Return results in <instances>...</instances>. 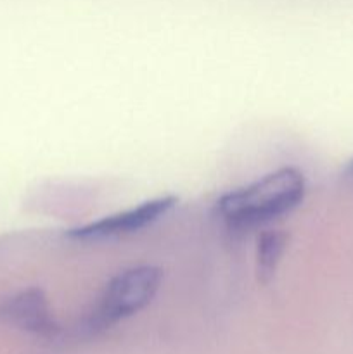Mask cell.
<instances>
[{"label":"cell","instance_id":"4","mask_svg":"<svg viewBox=\"0 0 353 354\" xmlns=\"http://www.w3.org/2000/svg\"><path fill=\"white\" fill-rule=\"evenodd\" d=\"M2 317L14 327L40 337L54 339L61 332L40 289H28L10 297L2 306Z\"/></svg>","mask_w":353,"mask_h":354},{"label":"cell","instance_id":"3","mask_svg":"<svg viewBox=\"0 0 353 354\" xmlns=\"http://www.w3.org/2000/svg\"><path fill=\"white\" fill-rule=\"evenodd\" d=\"M175 204L176 199L172 196L145 201V203L138 204L137 207H130V209L109 214V216H104L100 220L92 221V223L83 225V227L73 228V230H69V237L78 239V241H100V239L130 235L156 223Z\"/></svg>","mask_w":353,"mask_h":354},{"label":"cell","instance_id":"6","mask_svg":"<svg viewBox=\"0 0 353 354\" xmlns=\"http://www.w3.org/2000/svg\"><path fill=\"white\" fill-rule=\"evenodd\" d=\"M345 175L348 176V178L353 180V159H352V161H348V165H346Z\"/></svg>","mask_w":353,"mask_h":354},{"label":"cell","instance_id":"2","mask_svg":"<svg viewBox=\"0 0 353 354\" xmlns=\"http://www.w3.org/2000/svg\"><path fill=\"white\" fill-rule=\"evenodd\" d=\"M163 273L156 266L142 265L123 270L107 282L99 301L82 322L80 332L100 334L149 306L161 286Z\"/></svg>","mask_w":353,"mask_h":354},{"label":"cell","instance_id":"1","mask_svg":"<svg viewBox=\"0 0 353 354\" xmlns=\"http://www.w3.org/2000/svg\"><path fill=\"white\" fill-rule=\"evenodd\" d=\"M307 183L296 168H280L244 187L224 194L220 216L234 228H255L291 213L303 203Z\"/></svg>","mask_w":353,"mask_h":354},{"label":"cell","instance_id":"5","mask_svg":"<svg viewBox=\"0 0 353 354\" xmlns=\"http://www.w3.org/2000/svg\"><path fill=\"white\" fill-rule=\"evenodd\" d=\"M286 245L287 235L280 230H269L260 235L258 248H256V272L260 280L266 282L272 279L286 251Z\"/></svg>","mask_w":353,"mask_h":354}]
</instances>
